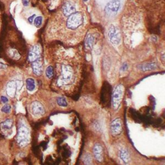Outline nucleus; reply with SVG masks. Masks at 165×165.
I'll return each instance as SVG.
<instances>
[{"mask_svg":"<svg viewBox=\"0 0 165 165\" xmlns=\"http://www.w3.org/2000/svg\"><path fill=\"white\" fill-rule=\"evenodd\" d=\"M13 127V121L11 119H7L0 124V128L4 132L11 130Z\"/></svg>","mask_w":165,"mask_h":165,"instance_id":"4468645a","label":"nucleus"},{"mask_svg":"<svg viewBox=\"0 0 165 165\" xmlns=\"http://www.w3.org/2000/svg\"><path fill=\"white\" fill-rule=\"evenodd\" d=\"M94 43V37L92 34H88L85 40V47L88 49H91Z\"/></svg>","mask_w":165,"mask_h":165,"instance_id":"2eb2a0df","label":"nucleus"},{"mask_svg":"<svg viewBox=\"0 0 165 165\" xmlns=\"http://www.w3.org/2000/svg\"><path fill=\"white\" fill-rule=\"evenodd\" d=\"M76 12V7L73 3L67 1L62 7V13L65 17H68Z\"/></svg>","mask_w":165,"mask_h":165,"instance_id":"1a4fd4ad","label":"nucleus"},{"mask_svg":"<svg viewBox=\"0 0 165 165\" xmlns=\"http://www.w3.org/2000/svg\"><path fill=\"white\" fill-rule=\"evenodd\" d=\"M16 140L18 144L21 147H25L30 141V132L28 127L24 124H20L18 128Z\"/></svg>","mask_w":165,"mask_h":165,"instance_id":"7ed1b4c3","label":"nucleus"},{"mask_svg":"<svg viewBox=\"0 0 165 165\" xmlns=\"http://www.w3.org/2000/svg\"><path fill=\"white\" fill-rule=\"evenodd\" d=\"M85 18L82 12H76L67 17L66 27L70 31H76L83 25Z\"/></svg>","mask_w":165,"mask_h":165,"instance_id":"f03ea898","label":"nucleus"},{"mask_svg":"<svg viewBox=\"0 0 165 165\" xmlns=\"http://www.w3.org/2000/svg\"><path fill=\"white\" fill-rule=\"evenodd\" d=\"M22 3H23V5L24 6H28V3H29V1L28 0H22Z\"/></svg>","mask_w":165,"mask_h":165,"instance_id":"a878e982","label":"nucleus"},{"mask_svg":"<svg viewBox=\"0 0 165 165\" xmlns=\"http://www.w3.org/2000/svg\"><path fill=\"white\" fill-rule=\"evenodd\" d=\"M84 163L86 164H92V157L89 153L84 156Z\"/></svg>","mask_w":165,"mask_h":165,"instance_id":"412c9836","label":"nucleus"},{"mask_svg":"<svg viewBox=\"0 0 165 165\" xmlns=\"http://www.w3.org/2000/svg\"><path fill=\"white\" fill-rule=\"evenodd\" d=\"M119 156L124 163H127L130 160V156L128 152L124 149H121L119 151Z\"/></svg>","mask_w":165,"mask_h":165,"instance_id":"dca6fc26","label":"nucleus"},{"mask_svg":"<svg viewBox=\"0 0 165 165\" xmlns=\"http://www.w3.org/2000/svg\"><path fill=\"white\" fill-rule=\"evenodd\" d=\"M36 15L35 14H34V15L31 16L29 17V18H28V21H29V23H32L33 22V21H34V18H35Z\"/></svg>","mask_w":165,"mask_h":165,"instance_id":"b1692460","label":"nucleus"},{"mask_svg":"<svg viewBox=\"0 0 165 165\" xmlns=\"http://www.w3.org/2000/svg\"><path fill=\"white\" fill-rule=\"evenodd\" d=\"M26 83H27V89L28 91H32L34 90L36 88V85H35V81L32 79V78H28V79L26 80Z\"/></svg>","mask_w":165,"mask_h":165,"instance_id":"f3484780","label":"nucleus"},{"mask_svg":"<svg viewBox=\"0 0 165 165\" xmlns=\"http://www.w3.org/2000/svg\"><path fill=\"white\" fill-rule=\"evenodd\" d=\"M94 154L95 158L99 162H101L103 161V148L100 144H95L94 147Z\"/></svg>","mask_w":165,"mask_h":165,"instance_id":"ddd939ff","label":"nucleus"},{"mask_svg":"<svg viewBox=\"0 0 165 165\" xmlns=\"http://www.w3.org/2000/svg\"><path fill=\"white\" fill-rule=\"evenodd\" d=\"M124 86L122 85H119L114 89L112 97V106L115 110H117L121 105L123 95L124 93Z\"/></svg>","mask_w":165,"mask_h":165,"instance_id":"20e7f679","label":"nucleus"},{"mask_svg":"<svg viewBox=\"0 0 165 165\" xmlns=\"http://www.w3.org/2000/svg\"><path fill=\"white\" fill-rule=\"evenodd\" d=\"M84 1H85V2H86V1H89V0H83Z\"/></svg>","mask_w":165,"mask_h":165,"instance_id":"cd10ccee","label":"nucleus"},{"mask_svg":"<svg viewBox=\"0 0 165 165\" xmlns=\"http://www.w3.org/2000/svg\"><path fill=\"white\" fill-rule=\"evenodd\" d=\"M111 132L114 135H118L123 130L122 122L119 118H116L112 121L110 125Z\"/></svg>","mask_w":165,"mask_h":165,"instance_id":"0eeeda50","label":"nucleus"},{"mask_svg":"<svg viewBox=\"0 0 165 165\" xmlns=\"http://www.w3.org/2000/svg\"><path fill=\"white\" fill-rule=\"evenodd\" d=\"M17 87H18V84L14 81L8 82L7 89V94L11 98H14L16 94Z\"/></svg>","mask_w":165,"mask_h":165,"instance_id":"f8f14e48","label":"nucleus"},{"mask_svg":"<svg viewBox=\"0 0 165 165\" xmlns=\"http://www.w3.org/2000/svg\"><path fill=\"white\" fill-rule=\"evenodd\" d=\"M32 66L34 74L37 76H41L43 73V63L41 57L32 62Z\"/></svg>","mask_w":165,"mask_h":165,"instance_id":"9b49d317","label":"nucleus"},{"mask_svg":"<svg viewBox=\"0 0 165 165\" xmlns=\"http://www.w3.org/2000/svg\"><path fill=\"white\" fill-rule=\"evenodd\" d=\"M1 101H3V103H7L8 101V99L5 96H1Z\"/></svg>","mask_w":165,"mask_h":165,"instance_id":"393cba45","label":"nucleus"},{"mask_svg":"<svg viewBox=\"0 0 165 165\" xmlns=\"http://www.w3.org/2000/svg\"><path fill=\"white\" fill-rule=\"evenodd\" d=\"M7 68V65L3 64V63H0V69H6Z\"/></svg>","mask_w":165,"mask_h":165,"instance_id":"bb28decb","label":"nucleus"},{"mask_svg":"<svg viewBox=\"0 0 165 165\" xmlns=\"http://www.w3.org/2000/svg\"><path fill=\"white\" fill-rule=\"evenodd\" d=\"M41 48L39 45L33 46L30 48L29 54H28V60L30 62H33L36 61V59L41 57Z\"/></svg>","mask_w":165,"mask_h":165,"instance_id":"6e6552de","label":"nucleus"},{"mask_svg":"<svg viewBox=\"0 0 165 165\" xmlns=\"http://www.w3.org/2000/svg\"><path fill=\"white\" fill-rule=\"evenodd\" d=\"M57 104L61 106H67V103H66V100H65V98H59L57 99Z\"/></svg>","mask_w":165,"mask_h":165,"instance_id":"aec40b11","label":"nucleus"},{"mask_svg":"<svg viewBox=\"0 0 165 165\" xmlns=\"http://www.w3.org/2000/svg\"><path fill=\"white\" fill-rule=\"evenodd\" d=\"M55 85L59 89L69 92L75 87L79 78L78 64L72 57H61L56 64Z\"/></svg>","mask_w":165,"mask_h":165,"instance_id":"f257e3e1","label":"nucleus"},{"mask_svg":"<svg viewBox=\"0 0 165 165\" xmlns=\"http://www.w3.org/2000/svg\"><path fill=\"white\" fill-rule=\"evenodd\" d=\"M120 5H121V3L119 0H113L107 4L105 8V11L108 14H110L111 12H117L119 9Z\"/></svg>","mask_w":165,"mask_h":165,"instance_id":"9d476101","label":"nucleus"},{"mask_svg":"<svg viewBox=\"0 0 165 165\" xmlns=\"http://www.w3.org/2000/svg\"><path fill=\"white\" fill-rule=\"evenodd\" d=\"M42 21H43V18H42L41 16L36 17L34 21V25H35L36 27H40V26L41 25Z\"/></svg>","mask_w":165,"mask_h":165,"instance_id":"6ab92c4d","label":"nucleus"},{"mask_svg":"<svg viewBox=\"0 0 165 165\" xmlns=\"http://www.w3.org/2000/svg\"><path fill=\"white\" fill-rule=\"evenodd\" d=\"M54 70L53 66H48L47 70H46V76L48 79H51L52 77L54 76Z\"/></svg>","mask_w":165,"mask_h":165,"instance_id":"a211bd4d","label":"nucleus"},{"mask_svg":"<svg viewBox=\"0 0 165 165\" xmlns=\"http://www.w3.org/2000/svg\"><path fill=\"white\" fill-rule=\"evenodd\" d=\"M1 111L4 113H6V114H8L11 111V106L9 105H4L1 108Z\"/></svg>","mask_w":165,"mask_h":165,"instance_id":"4be33fe9","label":"nucleus"},{"mask_svg":"<svg viewBox=\"0 0 165 165\" xmlns=\"http://www.w3.org/2000/svg\"><path fill=\"white\" fill-rule=\"evenodd\" d=\"M30 110L31 112L35 117H40L44 115L45 108L41 103H40L38 101H34L31 104L30 106Z\"/></svg>","mask_w":165,"mask_h":165,"instance_id":"423d86ee","label":"nucleus"},{"mask_svg":"<svg viewBox=\"0 0 165 165\" xmlns=\"http://www.w3.org/2000/svg\"><path fill=\"white\" fill-rule=\"evenodd\" d=\"M108 36L110 41L114 45H118L121 41L119 29L117 26L110 25L108 30Z\"/></svg>","mask_w":165,"mask_h":165,"instance_id":"39448f33","label":"nucleus"},{"mask_svg":"<svg viewBox=\"0 0 165 165\" xmlns=\"http://www.w3.org/2000/svg\"><path fill=\"white\" fill-rule=\"evenodd\" d=\"M11 53H12L11 56H12V57H13V58L16 59L20 58V54H19L18 52H17L16 50H12V52H11Z\"/></svg>","mask_w":165,"mask_h":165,"instance_id":"5701e85b","label":"nucleus"}]
</instances>
